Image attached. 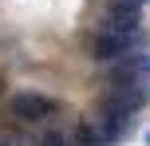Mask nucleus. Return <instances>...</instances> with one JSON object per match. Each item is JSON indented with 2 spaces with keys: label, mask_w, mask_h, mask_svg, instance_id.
Here are the masks:
<instances>
[{
  "label": "nucleus",
  "mask_w": 150,
  "mask_h": 146,
  "mask_svg": "<svg viewBox=\"0 0 150 146\" xmlns=\"http://www.w3.org/2000/svg\"><path fill=\"white\" fill-rule=\"evenodd\" d=\"M146 51V36L142 28L130 32V36H119V32H91L87 36V55L91 59H122V55H138Z\"/></svg>",
  "instance_id": "1"
},
{
  "label": "nucleus",
  "mask_w": 150,
  "mask_h": 146,
  "mask_svg": "<svg viewBox=\"0 0 150 146\" xmlns=\"http://www.w3.org/2000/svg\"><path fill=\"white\" fill-rule=\"evenodd\" d=\"M130 123H134L130 111H122L119 103H111V99L99 95V111H95V118H91V130L99 134L103 146H111V142H119L122 134H130Z\"/></svg>",
  "instance_id": "2"
},
{
  "label": "nucleus",
  "mask_w": 150,
  "mask_h": 146,
  "mask_svg": "<svg viewBox=\"0 0 150 146\" xmlns=\"http://www.w3.org/2000/svg\"><path fill=\"white\" fill-rule=\"evenodd\" d=\"M55 107H59V103L47 99V95H40V91H20V95H12V115L20 118V123L47 118V115H55Z\"/></svg>",
  "instance_id": "3"
},
{
  "label": "nucleus",
  "mask_w": 150,
  "mask_h": 146,
  "mask_svg": "<svg viewBox=\"0 0 150 146\" xmlns=\"http://www.w3.org/2000/svg\"><path fill=\"white\" fill-rule=\"evenodd\" d=\"M75 138H79V146H103V142H99V134L91 130V123H83V126H79V134H75Z\"/></svg>",
  "instance_id": "4"
},
{
  "label": "nucleus",
  "mask_w": 150,
  "mask_h": 146,
  "mask_svg": "<svg viewBox=\"0 0 150 146\" xmlns=\"http://www.w3.org/2000/svg\"><path fill=\"white\" fill-rule=\"evenodd\" d=\"M122 4H134V8H142V4H146V0H122Z\"/></svg>",
  "instance_id": "5"
},
{
  "label": "nucleus",
  "mask_w": 150,
  "mask_h": 146,
  "mask_svg": "<svg viewBox=\"0 0 150 146\" xmlns=\"http://www.w3.org/2000/svg\"><path fill=\"white\" fill-rule=\"evenodd\" d=\"M146 146H150V130H146Z\"/></svg>",
  "instance_id": "6"
}]
</instances>
